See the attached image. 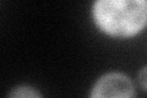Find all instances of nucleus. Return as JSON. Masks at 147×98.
<instances>
[{"label":"nucleus","mask_w":147,"mask_h":98,"mask_svg":"<svg viewBox=\"0 0 147 98\" xmlns=\"http://www.w3.org/2000/svg\"><path fill=\"white\" fill-rule=\"evenodd\" d=\"M136 90L131 77L123 71H108L91 87L88 98H135Z\"/></svg>","instance_id":"f03ea898"},{"label":"nucleus","mask_w":147,"mask_h":98,"mask_svg":"<svg viewBox=\"0 0 147 98\" xmlns=\"http://www.w3.org/2000/svg\"><path fill=\"white\" fill-rule=\"evenodd\" d=\"M137 85L142 91L147 92V65L142 66L137 72Z\"/></svg>","instance_id":"20e7f679"},{"label":"nucleus","mask_w":147,"mask_h":98,"mask_svg":"<svg viewBox=\"0 0 147 98\" xmlns=\"http://www.w3.org/2000/svg\"><path fill=\"white\" fill-rule=\"evenodd\" d=\"M6 98H44V96L34 86L21 83V85L13 86L7 92Z\"/></svg>","instance_id":"7ed1b4c3"},{"label":"nucleus","mask_w":147,"mask_h":98,"mask_svg":"<svg viewBox=\"0 0 147 98\" xmlns=\"http://www.w3.org/2000/svg\"><path fill=\"white\" fill-rule=\"evenodd\" d=\"M91 18L100 33L115 39H130L147 27V0H97Z\"/></svg>","instance_id":"f257e3e1"}]
</instances>
